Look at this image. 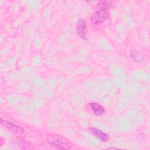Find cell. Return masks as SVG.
Returning a JSON list of instances; mask_svg holds the SVG:
<instances>
[{
  "instance_id": "3957f363",
  "label": "cell",
  "mask_w": 150,
  "mask_h": 150,
  "mask_svg": "<svg viewBox=\"0 0 150 150\" xmlns=\"http://www.w3.org/2000/svg\"><path fill=\"white\" fill-rule=\"evenodd\" d=\"M1 125L4 126V127L8 129L9 131L15 134L21 135L25 132L24 129L22 127L13 124L10 121L3 120L2 118H1Z\"/></svg>"
},
{
  "instance_id": "ba28073f",
  "label": "cell",
  "mask_w": 150,
  "mask_h": 150,
  "mask_svg": "<svg viewBox=\"0 0 150 150\" xmlns=\"http://www.w3.org/2000/svg\"><path fill=\"white\" fill-rule=\"evenodd\" d=\"M130 56L132 59L135 62H142L144 59V56L142 54L137 50H132L130 52Z\"/></svg>"
},
{
  "instance_id": "52a82bcc",
  "label": "cell",
  "mask_w": 150,
  "mask_h": 150,
  "mask_svg": "<svg viewBox=\"0 0 150 150\" xmlns=\"http://www.w3.org/2000/svg\"><path fill=\"white\" fill-rule=\"evenodd\" d=\"M114 5V2L112 1H99L97 3V6L100 9L106 10L111 8Z\"/></svg>"
},
{
  "instance_id": "7a4b0ae2",
  "label": "cell",
  "mask_w": 150,
  "mask_h": 150,
  "mask_svg": "<svg viewBox=\"0 0 150 150\" xmlns=\"http://www.w3.org/2000/svg\"><path fill=\"white\" fill-rule=\"evenodd\" d=\"M109 18V13L106 10L99 9L95 11L90 17V22L94 25H100Z\"/></svg>"
},
{
  "instance_id": "8992f818",
  "label": "cell",
  "mask_w": 150,
  "mask_h": 150,
  "mask_svg": "<svg viewBox=\"0 0 150 150\" xmlns=\"http://www.w3.org/2000/svg\"><path fill=\"white\" fill-rule=\"evenodd\" d=\"M91 110L96 116H101L105 114V111L103 106L97 102H92L89 104Z\"/></svg>"
},
{
  "instance_id": "6da1fadb",
  "label": "cell",
  "mask_w": 150,
  "mask_h": 150,
  "mask_svg": "<svg viewBox=\"0 0 150 150\" xmlns=\"http://www.w3.org/2000/svg\"><path fill=\"white\" fill-rule=\"evenodd\" d=\"M47 142L50 146L59 149H70L73 147V145L69 140L57 134L49 135L47 137Z\"/></svg>"
},
{
  "instance_id": "5b68a950",
  "label": "cell",
  "mask_w": 150,
  "mask_h": 150,
  "mask_svg": "<svg viewBox=\"0 0 150 150\" xmlns=\"http://www.w3.org/2000/svg\"><path fill=\"white\" fill-rule=\"evenodd\" d=\"M88 132L94 137L103 142H107L110 139L109 134L105 133L99 128L96 127H90L88 128Z\"/></svg>"
},
{
  "instance_id": "277c9868",
  "label": "cell",
  "mask_w": 150,
  "mask_h": 150,
  "mask_svg": "<svg viewBox=\"0 0 150 150\" xmlns=\"http://www.w3.org/2000/svg\"><path fill=\"white\" fill-rule=\"evenodd\" d=\"M76 30L77 35L82 39L86 40L87 39V26L85 21L80 19L77 22Z\"/></svg>"
},
{
  "instance_id": "9c48e42d",
  "label": "cell",
  "mask_w": 150,
  "mask_h": 150,
  "mask_svg": "<svg viewBox=\"0 0 150 150\" xmlns=\"http://www.w3.org/2000/svg\"><path fill=\"white\" fill-rule=\"evenodd\" d=\"M117 148H114V147H110V148H108V149H117Z\"/></svg>"
}]
</instances>
